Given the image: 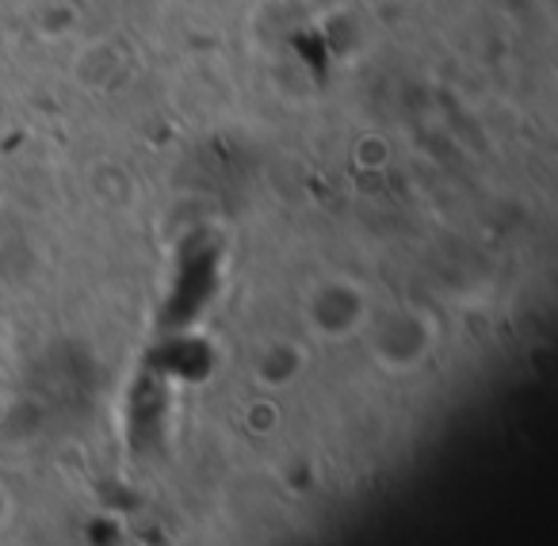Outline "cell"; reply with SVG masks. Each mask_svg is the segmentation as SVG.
Listing matches in <instances>:
<instances>
[{
    "label": "cell",
    "mask_w": 558,
    "mask_h": 546,
    "mask_svg": "<svg viewBox=\"0 0 558 546\" xmlns=\"http://www.w3.org/2000/svg\"><path fill=\"white\" fill-rule=\"evenodd\" d=\"M0 116H4V104H0Z\"/></svg>",
    "instance_id": "cell-6"
},
{
    "label": "cell",
    "mask_w": 558,
    "mask_h": 546,
    "mask_svg": "<svg viewBox=\"0 0 558 546\" xmlns=\"http://www.w3.org/2000/svg\"><path fill=\"white\" fill-rule=\"evenodd\" d=\"M356 161L364 165V169H383V165L390 161V142L383 138V134H364V138L356 142Z\"/></svg>",
    "instance_id": "cell-4"
},
{
    "label": "cell",
    "mask_w": 558,
    "mask_h": 546,
    "mask_svg": "<svg viewBox=\"0 0 558 546\" xmlns=\"http://www.w3.org/2000/svg\"><path fill=\"white\" fill-rule=\"evenodd\" d=\"M134 172H126L123 165H116L108 157V161H100L93 169V177H88V184H93V192L100 195L104 203H119V195H116V187H123V192H134Z\"/></svg>",
    "instance_id": "cell-3"
},
{
    "label": "cell",
    "mask_w": 558,
    "mask_h": 546,
    "mask_svg": "<svg viewBox=\"0 0 558 546\" xmlns=\"http://www.w3.org/2000/svg\"><path fill=\"white\" fill-rule=\"evenodd\" d=\"M77 20H81V12L73 9V4L54 0V4H43L39 16H35V35L47 43H62L77 32Z\"/></svg>",
    "instance_id": "cell-2"
},
{
    "label": "cell",
    "mask_w": 558,
    "mask_h": 546,
    "mask_svg": "<svg viewBox=\"0 0 558 546\" xmlns=\"http://www.w3.org/2000/svg\"><path fill=\"white\" fill-rule=\"evenodd\" d=\"M126 73V54L116 43H88L77 58H73V81L85 93H111Z\"/></svg>",
    "instance_id": "cell-1"
},
{
    "label": "cell",
    "mask_w": 558,
    "mask_h": 546,
    "mask_svg": "<svg viewBox=\"0 0 558 546\" xmlns=\"http://www.w3.org/2000/svg\"><path fill=\"white\" fill-rule=\"evenodd\" d=\"M395 4H402V9H421L425 0H395Z\"/></svg>",
    "instance_id": "cell-5"
}]
</instances>
